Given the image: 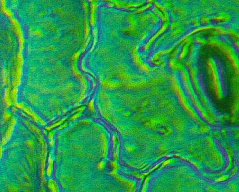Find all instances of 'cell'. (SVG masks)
Listing matches in <instances>:
<instances>
[{
	"mask_svg": "<svg viewBox=\"0 0 239 192\" xmlns=\"http://www.w3.org/2000/svg\"><path fill=\"white\" fill-rule=\"evenodd\" d=\"M46 174L47 175L48 177H50L51 175L52 174V167H51V165H49L48 167L47 168V170H46Z\"/></svg>",
	"mask_w": 239,
	"mask_h": 192,
	"instance_id": "obj_1",
	"label": "cell"
}]
</instances>
